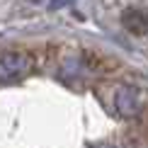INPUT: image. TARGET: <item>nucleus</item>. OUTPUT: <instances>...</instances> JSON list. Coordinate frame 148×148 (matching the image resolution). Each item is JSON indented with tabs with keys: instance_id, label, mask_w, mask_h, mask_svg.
<instances>
[{
	"instance_id": "nucleus-1",
	"label": "nucleus",
	"mask_w": 148,
	"mask_h": 148,
	"mask_svg": "<svg viewBox=\"0 0 148 148\" xmlns=\"http://www.w3.org/2000/svg\"><path fill=\"white\" fill-rule=\"evenodd\" d=\"M32 71V58L22 51H8L0 56V83L22 78Z\"/></svg>"
},
{
	"instance_id": "nucleus-4",
	"label": "nucleus",
	"mask_w": 148,
	"mask_h": 148,
	"mask_svg": "<svg viewBox=\"0 0 148 148\" xmlns=\"http://www.w3.org/2000/svg\"><path fill=\"white\" fill-rule=\"evenodd\" d=\"M32 3H39V0H32Z\"/></svg>"
},
{
	"instance_id": "nucleus-2",
	"label": "nucleus",
	"mask_w": 148,
	"mask_h": 148,
	"mask_svg": "<svg viewBox=\"0 0 148 148\" xmlns=\"http://www.w3.org/2000/svg\"><path fill=\"white\" fill-rule=\"evenodd\" d=\"M114 109L124 119H134L141 112V92L134 85H119L114 92Z\"/></svg>"
},
{
	"instance_id": "nucleus-3",
	"label": "nucleus",
	"mask_w": 148,
	"mask_h": 148,
	"mask_svg": "<svg viewBox=\"0 0 148 148\" xmlns=\"http://www.w3.org/2000/svg\"><path fill=\"white\" fill-rule=\"evenodd\" d=\"M121 24H124L126 32L131 34H148V10L143 8H126L121 12Z\"/></svg>"
}]
</instances>
